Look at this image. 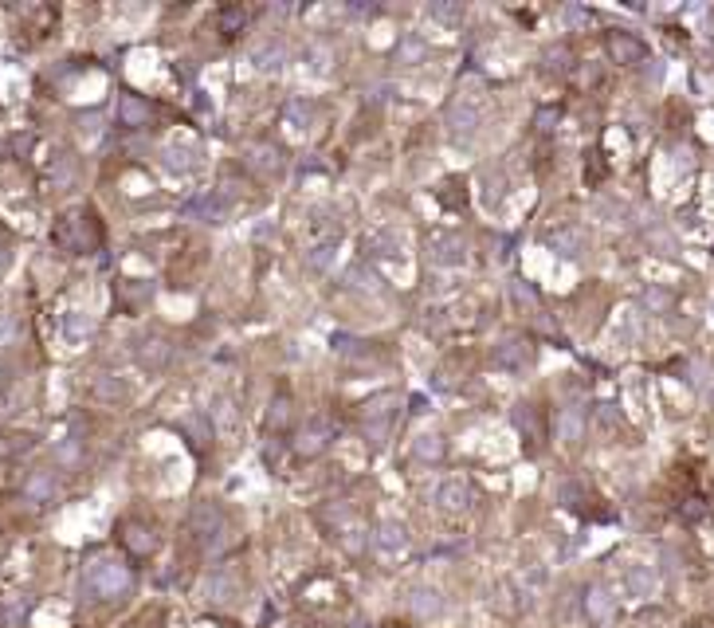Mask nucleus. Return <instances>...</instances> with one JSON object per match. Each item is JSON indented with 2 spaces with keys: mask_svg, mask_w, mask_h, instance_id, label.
Here are the masks:
<instances>
[{
  "mask_svg": "<svg viewBox=\"0 0 714 628\" xmlns=\"http://www.w3.org/2000/svg\"><path fill=\"white\" fill-rule=\"evenodd\" d=\"M83 585L91 597H98V601H118V597L130 593L134 569L126 562H118V558H95L83 574Z\"/></svg>",
  "mask_w": 714,
  "mask_h": 628,
  "instance_id": "obj_1",
  "label": "nucleus"
},
{
  "mask_svg": "<svg viewBox=\"0 0 714 628\" xmlns=\"http://www.w3.org/2000/svg\"><path fill=\"white\" fill-rule=\"evenodd\" d=\"M188 530H193L196 542H201L204 550H220L224 534H228V515L220 510V503L201 499V503L193 507V515H188Z\"/></svg>",
  "mask_w": 714,
  "mask_h": 628,
  "instance_id": "obj_2",
  "label": "nucleus"
},
{
  "mask_svg": "<svg viewBox=\"0 0 714 628\" xmlns=\"http://www.w3.org/2000/svg\"><path fill=\"white\" fill-rule=\"evenodd\" d=\"M55 244H63L67 252H95L103 244V228H98L95 212L63 216V224L55 228Z\"/></svg>",
  "mask_w": 714,
  "mask_h": 628,
  "instance_id": "obj_3",
  "label": "nucleus"
},
{
  "mask_svg": "<svg viewBox=\"0 0 714 628\" xmlns=\"http://www.w3.org/2000/svg\"><path fill=\"white\" fill-rule=\"evenodd\" d=\"M338 440V428H334V420L330 417H311L306 425L295 432V440H291V448H295V456L299 459H319L326 448Z\"/></svg>",
  "mask_w": 714,
  "mask_h": 628,
  "instance_id": "obj_4",
  "label": "nucleus"
},
{
  "mask_svg": "<svg viewBox=\"0 0 714 628\" xmlns=\"http://www.w3.org/2000/svg\"><path fill=\"white\" fill-rule=\"evenodd\" d=\"M494 366L507 369V373H522L534 361V342L527 338V334H507V338L494 346Z\"/></svg>",
  "mask_w": 714,
  "mask_h": 628,
  "instance_id": "obj_5",
  "label": "nucleus"
},
{
  "mask_svg": "<svg viewBox=\"0 0 714 628\" xmlns=\"http://www.w3.org/2000/svg\"><path fill=\"white\" fill-rule=\"evenodd\" d=\"M118 542L126 546V554L130 558H150L157 550V534L150 523H137V518H126L122 526H118Z\"/></svg>",
  "mask_w": 714,
  "mask_h": 628,
  "instance_id": "obj_6",
  "label": "nucleus"
},
{
  "mask_svg": "<svg viewBox=\"0 0 714 628\" xmlns=\"http://www.w3.org/2000/svg\"><path fill=\"white\" fill-rule=\"evenodd\" d=\"M604 55H609L612 63H620V67H632V63H640V59L648 55V47H643V39H636L632 32H609L604 36Z\"/></svg>",
  "mask_w": 714,
  "mask_h": 628,
  "instance_id": "obj_7",
  "label": "nucleus"
},
{
  "mask_svg": "<svg viewBox=\"0 0 714 628\" xmlns=\"http://www.w3.org/2000/svg\"><path fill=\"white\" fill-rule=\"evenodd\" d=\"M436 503L448 510V515H463V510L475 507V487L468 479H444V483L436 487Z\"/></svg>",
  "mask_w": 714,
  "mask_h": 628,
  "instance_id": "obj_8",
  "label": "nucleus"
},
{
  "mask_svg": "<svg viewBox=\"0 0 714 628\" xmlns=\"http://www.w3.org/2000/svg\"><path fill=\"white\" fill-rule=\"evenodd\" d=\"M511 420H514V428H519V436L527 440L530 448H542V440H545V425H542V412H538V405H514V412H511Z\"/></svg>",
  "mask_w": 714,
  "mask_h": 628,
  "instance_id": "obj_9",
  "label": "nucleus"
},
{
  "mask_svg": "<svg viewBox=\"0 0 714 628\" xmlns=\"http://www.w3.org/2000/svg\"><path fill=\"white\" fill-rule=\"evenodd\" d=\"M244 161L252 165L255 173L275 177L283 169V150L279 145H271V142H252V145H244Z\"/></svg>",
  "mask_w": 714,
  "mask_h": 628,
  "instance_id": "obj_10",
  "label": "nucleus"
},
{
  "mask_svg": "<svg viewBox=\"0 0 714 628\" xmlns=\"http://www.w3.org/2000/svg\"><path fill=\"white\" fill-rule=\"evenodd\" d=\"M428 255L436 263H444V268H460V263L468 260V244H463L460 236H452V232H440V236H432L428 240Z\"/></svg>",
  "mask_w": 714,
  "mask_h": 628,
  "instance_id": "obj_11",
  "label": "nucleus"
},
{
  "mask_svg": "<svg viewBox=\"0 0 714 628\" xmlns=\"http://www.w3.org/2000/svg\"><path fill=\"white\" fill-rule=\"evenodd\" d=\"M204 593H208V601H212V605L232 601V597L240 593V574H236L232 566L212 569V574H208V582H204Z\"/></svg>",
  "mask_w": 714,
  "mask_h": 628,
  "instance_id": "obj_12",
  "label": "nucleus"
},
{
  "mask_svg": "<svg viewBox=\"0 0 714 628\" xmlns=\"http://www.w3.org/2000/svg\"><path fill=\"white\" fill-rule=\"evenodd\" d=\"M581 608H585V616H589V624H609L612 613H617V601H612V593L604 585H589Z\"/></svg>",
  "mask_w": 714,
  "mask_h": 628,
  "instance_id": "obj_13",
  "label": "nucleus"
},
{
  "mask_svg": "<svg viewBox=\"0 0 714 628\" xmlns=\"http://www.w3.org/2000/svg\"><path fill=\"white\" fill-rule=\"evenodd\" d=\"M118 122L130 126V130H142V126L154 122V106L145 103L142 95H130V91H126L122 98H118Z\"/></svg>",
  "mask_w": 714,
  "mask_h": 628,
  "instance_id": "obj_14",
  "label": "nucleus"
},
{
  "mask_svg": "<svg viewBox=\"0 0 714 628\" xmlns=\"http://www.w3.org/2000/svg\"><path fill=\"white\" fill-rule=\"evenodd\" d=\"M396 405H401L396 392H377L373 401H365L361 405V425H393Z\"/></svg>",
  "mask_w": 714,
  "mask_h": 628,
  "instance_id": "obj_15",
  "label": "nucleus"
},
{
  "mask_svg": "<svg viewBox=\"0 0 714 628\" xmlns=\"http://www.w3.org/2000/svg\"><path fill=\"white\" fill-rule=\"evenodd\" d=\"M373 542L381 554H401V550L409 546V530H404V523H396V518H385V523L377 526Z\"/></svg>",
  "mask_w": 714,
  "mask_h": 628,
  "instance_id": "obj_16",
  "label": "nucleus"
},
{
  "mask_svg": "<svg viewBox=\"0 0 714 628\" xmlns=\"http://www.w3.org/2000/svg\"><path fill=\"white\" fill-rule=\"evenodd\" d=\"M412 456L420 459V464H440V459L448 456V440H444L440 432H420V436L412 440Z\"/></svg>",
  "mask_w": 714,
  "mask_h": 628,
  "instance_id": "obj_17",
  "label": "nucleus"
},
{
  "mask_svg": "<svg viewBox=\"0 0 714 628\" xmlns=\"http://www.w3.org/2000/svg\"><path fill=\"white\" fill-rule=\"evenodd\" d=\"M545 244H550L561 260H573V255L581 252V244H585V232L573 228V224H565V228H553L550 236H545Z\"/></svg>",
  "mask_w": 714,
  "mask_h": 628,
  "instance_id": "obj_18",
  "label": "nucleus"
},
{
  "mask_svg": "<svg viewBox=\"0 0 714 628\" xmlns=\"http://www.w3.org/2000/svg\"><path fill=\"white\" fill-rule=\"evenodd\" d=\"M479 111H475L471 103H452V111H448V126H452V134H475L479 130Z\"/></svg>",
  "mask_w": 714,
  "mask_h": 628,
  "instance_id": "obj_19",
  "label": "nucleus"
},
{
  "mask_svg": "<svg viewBox=\"0 0 714 628\" xmlns=\"http://www.w3.org/2000/svg\"><path fill=\"white\" fill-rule=\"evenodd\" d=\"M393 55H396V63H409V67H412V63H424V55H428V44H424V36L409 32V36L396 39Z\"/></svg>",
  "mask_w": 714,
  "mask_h": 628,
  "instance_id": "obj_20",
  "label": "nucleus"
},
{
  "mask_svg": "<svg viewBox=\"0 0 714 628\" xmlns=\"http://www.w3.org/2000/svg\"><path fill=\"white\" fill-rule=\"evenodd\" d=\"M585 436V412L581 409H561L558 417V440H565V444H577V440Z\"/></svg>",
  "mask_w": 714,
  "mask_h": 628,
  "instance_id": "obj_21",
  "label": "nucleus"
},
{
  "mask_svg": "<svg viewBox=\"0 0 714 628\" xmlns=\"http://www.w3.org/2000/svg\"><path fill=\"white\" fill-rule=\"evenodd\" d=\"M283 55H286V52H283L279 39H263V44L252 52V63L260 67V71H279V67H283Z\"/></svg>",
  "mask_w": 714,
  "mask_h": 628,
  "instance_id": "obj_22",
  "label": "nucleus"
},
{
  "mask_svg": "<svg viewBox=\"0 0 714 628\" xmlns=\"http://www.w3.org/2000/svg\"><path fill=\"white\" fill-rule=\"evenodd\" d=\"M401 236L396 232H377V236H369V240H365V252L369 255H385V260H396V255H401Z\"/></svg>",
  "mask_w": 714,
  "mask_h": 628,
  "instance_id": "obj_23",
  "label": "nucleus"
},
{
  "mask_svg": "<svg viewBox=\"0 0 714 628\" xmlns=\"http://www.w3.org/2000/svg\"><path fill=\"white\" fill-rule=\"evenodd\" d=\"M137 361H142L145 369H162L165 361H170V346H165L162 338H150V342H142V350H137Z\"/></svg>",
  "mask_w": 714,
  "mask_h": 628,
  "instance_id": "obj_24",
  "label": "nucleus"
},
{
  "mask_svg": "<svg viewBox=\"0 0 714 628\" xmlns=\"http://www.w3.org/2000/svg\"><path fill=\"white\" fill-rule=\"evenodd\" d=\"M412 613L416 616H436L444 608V601H440V589H412Z\"/></svg>",
  "mask_w": 714,
  "mask_h": 628,
  "instance_id": "obj_25",
  "label": "nucleus"
},
{
  "mask_svg": "<svg viewBox=\"0 0 714 628\" xmlns=\"http://www.w3.org/2000/svg\"><path fill=\"white\" fill-rule=\"evenodd\" d=\"M286 420H291V397H286V392H275L271 405H267V425L286 428Z\"/></svg>",
  "mask_w": 714,
  "mask_h": 628,
  "instance_id": "obj_26",
  "label": "nucleus"
},
{
  "mask_svg": "<svg viewBox=\"0 0 714 628\" xmlns=\"http://www.w3.org/2000/svg\"><path fill=\"white\" fill-rule=\"evenodd\" d=\"M24 495L32 499V503H47V499L55 495V479H52V475H44V471H39V475H32V479H28Z\"/></svg>",
  "mask_w": 714,
  "mask_h": 628,
  "instance_id": "obj_27",
  "label": "nucleus"
},
{
  "mask_svg": "<svg viewBox=\"0 0 714 628\" xmlns=\"http://www.w3.org/2000/svg\"><path fill=\"white\" fill-rule=\"evenodd\" d=\"M212 428L220 432V436H232V432H236V409H232V401H216V409H212Z\"/></svg>",
  "mask_w": 714,
  "mask_h": 628,
  "instance_id": "obj_28",
  "label": "nucleus"
},
{
  "mask_svg": "<svg viewBox=\"0 0 714 628\" xmlns=\"http://www.w3.org/2000/svg\"><path fill=\"white\" fill-rule=\"evenodd\" d=\"M283 114H286V122H291L295 130H306V126H311V118H314V106L303 103V98H291Z\"/></svg>",
  "mask_w": 714,
  "mask_h": 628,
  "instance_id": "obj_29",
  "label": "nucleus"
},
{
  "mask_svg": "<svg viewBox=\"0 0 714 628\" xmlns=\"http://www.w3.org/2000/svg\"><path fill=\"white\" fill-rule=\"evenodd\" d=\"M244 28H247V8H240V4L220 8V32L224 36H236V32H244Z\"/></svg>",
  "mask_w": 714,
  "mask_h": 628,
  "instance_id": "obj_30",
  "label": "nucleus"
},
{
  "mask_svg": "<svg viewBox=\"0 0 714 628\" xmlns=\"http://www.w3.org/2000/svg\"><path fill=\"white\" fill-rule=\"evenodd\" d=\"M334 252H338V240H322V244H314V248H311L306 263H311L314 271H326V268H330V260H334Z\"/></svg>",
  "mask_w": 714,
  "mask_h": 628,
  "instance_id": "obj_31",
  "label": "nucleus"
},
{
  "mask_svg": "<svg viewBox=\"0 0 714 628\" xmlns=\"http://www.w3.org/2000/svg\"><path fill=\"white\" fill-rule=\"evenodd\" d=\"M181 428L188 432V436H193V444H196V448H201L204 440H212V432H216V428H212V420H204V417H185V420H181Z\"/></svg>",
  "mask_w": 714,
  "mask_h": 628,
  "instance_id": "obj_32",
  "label": "nucleus"
},
{
  "mask_svg": "<svg viewBox=\"0 0 714 628\" xmlns=\"http://www.w3.org/2000/svg\"><path fill=\"white\" fill-rule=\"evenodd\" d=\"M628 585H632V593L648 597V593H652V585H656V577H652L643 566H632V569H628Z\"/></svg>",
  "mask_w": 714,
  "mask_h": 628,
  "instance_id": "obj_33",
  "label": "nucleus"
},
{
  "mask_svg": "<svg viewBox=\"0 0 714 628\" xmlns=\"http://www.w3.org/2000/svg\"><path fill=\"white\" fill-rule=\"evenodd\" d=\"M345 279H350L357 291H381V279H377L373 271L365 275V268H361V263H353V268H350V275H345Z\"/></svg>",
  "mask_w": 714,
  "mask_h": 628,
  "instance_id": "obj_34",
  "label": "nucleus"
},
{
  "mask_svg": "<svg viewBox=\"0 0 714 628\" xmlns=\"http://www.w3.org/2000/svg\"><path fill=\"white\" fill-rule=\"evenodd\" d=\"M428 16L444 20V24H460V20H463V4H432Z\"/></svg>",
  "mask_w": 714,
  "mask_h": 628,
  "instance_id": "obj_35",
  "label": "nucleus"
},
{
  "mask_svg": "<svg viewBox=\"0 0 714 628\" xmlns=\"http://www.w3.org/2000/svg\"><path fill=\"white\" fill-rule=\"evenodd\" d=\"M558 118H561V111H538V130H553Z\"/></svg>",
  "mask_w": 714,
  "mask_h": 628,
  "instance_id": "obj_36",
  "label": "nucleus"
},
{
  "mask_svg": "<svg viewBox=\"0 0 714 628\" xmlns=\"http://www.w3.org/2000/svg\"><path fill=\"white\" fill-rule=\"evenodd\" d=\"M0 260H4V252H0Z\"/></svg>",
  "mask_w": 714,
  "mask_h": 628,
  "instance_id": "obj_37",
  "label": "nucleus"
}]
</instances>
